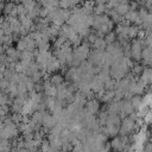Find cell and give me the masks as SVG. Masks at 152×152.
Listing matches in <instances>:
<instances>
[{
	"instance_id": "obj_1",
	"label": "cell",
	"mask_w": 152,
	"mask_h": 152,
	"mask_svg": "<svg viewBox=\"0 0 152 152\" xmlns=\"http://www.w3.org/2000/svg\"><path fill=\"white\" fill-rule=\"evenodd\" d=\"M17 49L19 51H25V50H27V51H34L37 49V43L31 37V34H27V36L21 37V39L18 40Z\"/></svg>"
},
{
	"instance_id": "obj_2",
	"label": "cell",
	"mask_w": 152,
	"mask_h": 152,
	"mask_svg": "<svg viewBox=\"0 0 152 152\" xmlns=\"http://www.w3.org/2000/svg\"><path fill=\"white\" fill-rule=\"evenodd\" d=\"M142 46H144V39H133L131 43V55L134 61H140L141 59V53H142Z\"/></svg>"
},
{
	"instance_id": "obj_3",
	"label": "cell",
	"mask_w": 152,
	"mask_h": 152,
	"mask_svg": "<svg viewBox=\"0 0 152 152\" xmlns=\"http://www.w3.org/2000/svg\"><path fill=\"white\" fill-rule=\"evenodd\" d=\"M135 125L137 121L133 120L131 116H126L125 119H122L121 121V126H120V134L121 135H127L128 133L133 132L135 129Z\"/></svg>"
},
{
	"instance_id": "obj_4",
	"label": "cell",
	"mask_w": 152,
	"mask_h": 152,
	"mask_svg": "<svg viewBox=\"0 0 152 152\" xmlns=\"http://www.w3.org/2000/svg\"><path fill=\"white\" fill-rule=\"evenodd\" d=\"M134 112V108H133V104L131 102V100L128 99H124L121 101V112H120V118L121 119H125L127 115L132 114Z\"/></svg>"
},
{
	"instance_id": "obj_5",
	"label": "cell",
	"mask_w": 152,
	"mask_h": 152,
	"mask_svg": "<svg viewBox=\"0 0 152 152\" xmlns=\"http://www.w3.org/2000/svg\"><path fill=\"white\" fill-rule=\"evenodd\" d=\"M43 93L50 97H57V87L53 86L50 80H45L43 83Z\"/></svg>"
},
{
	"instance_id": "obj_6",
	"label": "cell",
	"mask_w": 152,
	"mask_h": 152,
	"mask_svg": "<svg viewBox=\"0 0 152 152\" xmlns=\"http://www.w3.org/2000/svg\"><path fill=\"white\" fill-rule=\"evenodd\" d=\"M127 141H128V139H127L126 135H122L121 138H120V137H116V138H114V139L112 140L110 146H112L114 150H116V151H124V148H125Z\"/></svg>"
},
{
	"instance_id": "obj_7",
	"label": "cell",
	"mask_w": 152,
	"mask_h": 152,
	"mask_svg": "<svg viewBox=\"0 0 152 152\" xmlns=\"http://www.w3.org/2000/svg\"><path fill=\"white\" fill-rule=\"evenodd\" d=\"M6 56H7V59H8V63H15L18 61H20V55H21V51H19L18 49H14V48H8L6 50Z\"/></svg>"
},
{
	"instance_id": "obj_8",
	"label": "cell",
	"mask_w": 152,
	"mask_h": 152,
	"mask_svg": "<svg viewBox=\"0 0 152 152\" xmlns=\"http://www.w3.org/2000/svg\"><path fill=\"white\" fill-rule=\"evenodd\" d=\"M90 87H91V90H93L95 94H97L99 91H101V90L104 89V82H103L97 75H95L94 78H93L91 82H90Z\"/></svg>"
},
{
	"instance_id": "obj_9",
	"label": "cell",
	"mask_w": 152,
	"mask_h": 152,
	"mask_svg": "<svg viewBox=\"0 0 152 152\" xmlns=\"http://www.w3.org/2000/svg\"><path fill=\"white\" fill-rule=\"evenodd\" d=\"M56 124H57L56 118L52 114H48L46 113L45 116H44V120H43V127H44V129L45 131H50V129H52L56 126Z\"/></svg>"
},
{
	"instance_id": "obj_10",
	"label": "cell",
	"mask_w": 152,
	"mask_h": 152,
	"mask_svg": "<svg viewBox=\"0 0 152 152\" xmlns=\"http://www.w3.org/2000/svg\"><path fill=\"white\" fill-rule=\"evenodd\" d=\"M84 108H86L90 114L95 115V114L99 112V109H100V102H99L96 99H90V100L87 101Z\"/></svg>"
},
{
	"instance_id": "obj_11",
	"label": "cell",
	"mask_w": 152,
	"mask_h": 152,
	"mask_svg": "<svg viewBox=\"0 0 152 152\" xmlns=\"http://www.w3.org/2000/svg\"><path fill=\"white\" fill-rule=\"evenodd\" d=\"M141 59H142V64L145 65L152 64V46H145L142 49Z\"/></svg>"
},
{
	"instance_id": "obj_12",
	"label": "cell",
	"mask_w": 152,
	"mask_h": 152,
	"mask_svg": "<svg viewBox=\"0 0 152 152\" xmlns=\"http://www.w3.org/2000/svg\"><path fill=\"white\" fill-rule=\"evenodd\" d=\"M58 69H61V62L58 61V58H56L55 56L50 59V62L48 63L46 66V72H55Z\"/></svg>"
},
{
	"instance_id": "obj_13",
	"label": "cell",
	"mask_w": 152,
	"mask_h": 152,
	"mask_svg": "<svg viewBox=\"0 0 152 152\" xmlns=\"http://www.w3.org/2000/svg\"><path fill=\"white\" fill-rule=\"evenodd\" d=\"M45 114H46V112H43V110H36L32 114L31 120L37 125V127H39V125H43V120H44Z\"/></svg>"
},
{
	"instance_id": "obj_14",
	"label": "cell",
	"mask_w": 152,
	"mask_h": 152,
	"mask_svg": "<svg viewBox=\"0 0 152 152\" xmlns=\"http://www.w3.org/2000/svg\"><path fill=\"white\" fill-rule=\"evenodd\" d=\"M82 10L84 14H94V7H95V1L94 0H86L82 4Z\"/></svg>"
},
{
	"instance_id": "obj_15",
	"label": "cell",
	"mask_w": 152,
	"mask_h": 152,
	"mask_svg": "<svg viewBox=\"0 0 152 152\" xmlns=\"http://www.w3.org/2000/svg\"><path fill=\"white\" fill-rule=\"evenodd\" d=\"M106 14H108L109 15V18L114 21V24H119V23H121L124 19V17L122 15H120L118 12H116V10L115 8H110V7H108V10H107V13Z\"/></svg>"
},
{
	"instance_id": "obj_16",
	"label": "cell",
	"mask_w": 152,
	"mask_h": 152,
	"mask_svg": "<svg viewBox=\"0 0 152 152\" xmlns=\"http://www.w3.org/2000/svg\"><path fill=\"white\" fill-rule=\"evenodd\" d=\"M109 114H119L121 112V101H112L107 108Z\"/></svg>"
},
{
	"instance_id": "obj_17",
	"label": "cell",
	"mask_w": 152,
	"mask_h": 152,
	"mask_svg": "<svg viewBox=\"0 0 152 152\" xmlns=\"http://www.w3.org/2000/svg\"><path fill=\"white\" fill-rule=\"evenodd\" d=\"M107 42L104 40V38L102 37H97L95 43L93 44V48L96 49V50H102V51H106V48H107Z\"/></svg>"
},
{
	"instance_id": "obj_18",
	"label": "cell",
	"mask_w": 152,
	"mask_h": 152,
	"mask_svg": "<svg viewBox=\"0 0 152 152\" xmlns=\"http://www.w3.org/2000/svg\"><path fill=\"white\" fill-rule=\"evenodd\" d=\"M140 78H141L146 84L152 83V69L145 68L144 71H142V74L140 75Z\"/></svg>"
},
{
	"instance_id": "obj_19",
	"label": "cell",
	"mask_w": 152,
	"mask_h": 152,
	"mask_svg": "<svg viewBox=\"0 0 152 152\" xmlns=\"http://www.w3.org/2000/svg\"><path fill=\"white\" fill-rule=\"evenodd\" d=\"M33 58H34V53L33 51H21V55H20V61H24V62H27V63H32L33 62Z\"/></svg>"
},
{
	"instance_id": "obj_20",
	"label": "cell",
	"mask_w": 152,
	"mask_h": 152,
	"mask_svg": "<svg viewBox=\"0 0 152 152\" xmlns=\"http://www.w3.org/2000/svg\"><path fill=\"white\" fill-rule=\"evenodd\" d=\"M107 10H108V5L107 4H95L94 14H99V15L106 14L107 13Z\"/></svg>"
},
{
	"instance_id": "obj_21",
	"label": "cell",
	"mask_w": 152,
	"mask_h": 152,
	"mask_svg": "<svg viewBox=\"0 0 152 152\" xmlns=\"http://www.w3.org/2000/svg\"><path fill=\"white\" fill-rule=\"evenodd\" d=\"M115 10H116V12H118L120 15L125 17V15L129 12L131 7H129V4H120L119 6H116V7H115Z\"/></svg>"
},
{
	"instance_id": "obj_22",
	"label": "cell",
	"mask_w": 152,
	"mask_h": 152,
	"mask_svg": "<svg viewBox=\"0 0 152 152\" xmlns=\"http://www.w3.org/2000/svg\"><path fill=\"white\" fill-rule=\"evenodd\" d=\"M139 31H140V27L138 25H135V24L131 25L129 28H128V37L131 39H135L138 37V34H139Z\"/></svg>"
},
{
	"instance_id": "obj_23",
	"label": "cell",
	"mask_w": 152,
	"mask_h": 152,
	"mask_svg": "<svg viewBox=\"0 0 152 152\" xmlns=\"http://www.w3.org/2000/svg\"><path fill=\"white\" fill-rule=\"evenodd\" d=\"M115 97V90H106L103 96L101 97L102 102H112Z\"/></svg>"
},
{
	"instance_id": "obj_24",
	"label": "cell",
	"mask_w": 152,
	"mask_h": 152,
	"mask_svg": "<svg viewBox=\"0 0 152 152\" xmlns=\"http://www.w3.org/2000/svg\"><path fill=\"white\" fill-rule=\"evenodd\" d=\"M50 82H51L53 86L58 87V86H61L62 83H64V80H63V76H62V75H59V74H53V75L50 77Z\"/></svg>"
},
{
	"instance_id": "obj_25",
	"label": "cell",
	"mask_w": 152,
	"mask_h": 152,
	"mask_svg": "<svg viewBox=\"0 0 152 152\" xmlns=\"http://www.w3.org/2000/svg\"><path fill=\"white\" fill-rule=\"evenodd\" d=\"M131 102L133 104L134 110H139V108L141 107V103H142V99L139 95H133L132 99H131Z\"/></svg>"
},
{
	"instance_id": "obj_26",
	"label": "cell",
	"mask_w": 152,
	"mask_h": 152,
	"mask_svg": "<svg viewBox=\"0 0 152 152\" xmlns=\"http://www.w3.org/2000/svg\"><path fill=\"white\" fill-rule=\"evenodd\" d=\"M108 116H109V113H108V110H103V112H101L100 113V115H99V122H100V125L101 126H106V124H107V120H108Z\"/></svg>"
},
{
	"instance_id": "obj_27",
	"label": "cell",
	"mask_w": 152,
	"mask_h": 152,
	"mask_svg": "<svg viewBox=\"0 0 152 152\" xmlns=\"http://www.w3.org/2000/svg\"><path fill=\"white\" fill-rule=\"evenodd\" d=\"M42 152H53V148L51 147V144L49 140L42 141Z\"/></svg>"
},
{
	"instance_id": "obj_28",
	"label": "cell",
	"mask_w": 152,
	"mask_h": 152,
	"mask_svg": "<svg viewBox=\"0 0 152 152\" xmlns=\"http://www.w3.org/2000/svg\"><path fill=\"white\" fill-rule=\"evenodd\" d=\"M115 38H116V33H114L113 31L109 32V33H107V34L104 36V40L107 42V44H112V43H114V42H115Z\"/></svg>"
},
{
	"instance_id": "obj_29",
	"label": "cell",
	"mask_w": 152,
	"mask_h": 152,
	"mask_svg": "<svg viewBox=\"0 0 152 152\" xmlns=\"http://www.w3.org/2000/svg\"><path fill=\"white\" fill-rule=\"evenodd\" d=\"M141 27H144V28L152 27V12H150V13H148V15H147V18L145 19V21H144V24H142V26H141Z\"/></svg>"
},
{
	"instance_id": "obj_30",
	"label": "cell",
	"mask_w": 152,
	"mask_h": 152,
	"mask_svg": "<svg viewBox=\"0 0 152 152\" xmlns=\"http://www.w3.org/2000/svg\"><path fill=\"white\" fill-rule=\"evenodd\" d=\"M142 71H144V66H142V65H134V66L132 68V72H133L135 76L141 75Z\"/></svg>"
},
{
	"instance_id": "obj_31",
	"label": "cell",
	"mask_w": 152,
	"mask_h": 152,
	"mask_svg": "<svg viewBox=\"0 0 152 152\" xmlns=\"http://www.w3.org/2000/svg\"><path fill=\"white\" fill-rule=\"evenodd\" d=\"M144 45L145 46H152V33L146 34V37L144 39Z\"/></svg>"
},
{
	"instance_id": "obj_32",
	"label": "cell",
	"mask_w": 152,
	"mask_h": 152,
	"mask_svg": "<svg viewBox=\"0 0 152 152\" xmlns=\"http://www.w3.org/2000/svg\"><path fill=\"white\" fill-rule=\"evenodd\" d=\"M120 4H121V0H108V2H107L108 7H110V8H115Z\"/></svg>"
},
{
	"instance_id": "obj_33",
	"label": "cell",
	"mask_w": 152,
	"mask_h": 152,
	"mask_svg": "<svg viewBox=\"0 0 152 152\" xmlns=\"http://www.w3.org/2000/svg\"><path fill=\"white\" fill-rule=\"evenodd\" d=\"M145 122H152V110H148L147 114L144 116Z\"/></svg>"
},
{
	"instance_id": "obj_34",
	"label": "cell",
	"mask_w": 152,
	"mask_h": 152,
	"mask_svg": "<svg viewBox=\"0 0 152 152\" xmlns=\"http://www.w3.org/2000/svg\"><path fill=\"white\" fill-rule=\"evenodd\" d=\"M129 7H131V10H134V11H137V8L139 7V4H138V1L135 0V1H131L129 2Z\"/></svg>"
},
{
	"instance_id": "obj_35",
	"label": "cell",
	"mask_w": 152,
	"mask_h": 152,
	"mask_svg": "<svg viewBox=\"0 0 152 152\" xmlns=\"http://www.w3.org/2000/svg\"><path fill=\"white\" fill-rule=\"evenodd\" d=\"M95 1V4H107L108 2V0H94Z\"/></svg>"
},
{
	"instance_id": "obj_36",
	"label": "cell",
	"mask_w": 152,
	"mask_h": 152,
	"mask_svg": "<svg viewBox=\"0 0 152 152\" xmlns=\"http://www.w3.org/2000/svg\"><path fill=\"white\" fill-rule=\"evenodd\" d=\"M151 129H152V124H151Z\"/></svg>"
}]
</instances>
